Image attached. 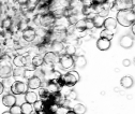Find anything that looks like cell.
I'll return each instance as SVG.
<instances>
[{"mask_svg":"<svg viewBox=\"0 0 135 114\" xmlns=\"http://www.w3.org/2000/svg\"><path fill=\"white\" fill-rule=\"evenodd\" d=\"M80 2L83 4V7L89 8V7H92L93 6V1H92V0H80Z\"/></svg>","mask_w":135,"mask_h":114,"instance_id":"d590c367","label":"cell"},{"mask_svg":"<svg viewBox=\"0 0 135 114\" xmlns=\"http://www.w3.org/2000/svg\"><path fill=\"white\" fill-rule=\"evenodd\" d=\"M32 107H33V111H36V112H38V113H41V112L45 111V109H46V103H45L43 100L38 99L35 103L32 104Z\"/></svg>","mask_w":135,"mask_h":114,"instance_id":"7402d4cb","label":"cell"},{"mask_svg":"<svg viewBox=\"0 0 135 114\" xmlns=\"http://www.w3.org/2000/svg\"><path fill=\"white\" fill-rule=\"evenodd\" d=\"M21 108H22V112H23V114H30V113L33 111V107H32V104L27 103V102L23 103V104L21 106Z\"/></svg>","mask_w":135,"mask_h":114,"instance_id":"f1b7e54d","label":"cell"},{"mask_svg":"<svg viewBox=\"0 0 135 114\" xmlns=\"http://www.w3.org/2000/svg\"><path fill=\"white\" fill-rule=\"evenodd\" d=\"M104 22H105V19L102 17V16H99L98 14L92 19V23H93L94 28H102L104 26Z\"/></svg>","mask_w":135,"mask_h":114,"instance_id":"603a6c76","label":"cell"},{"mask_svg":"<svg viewBox=\"0 0 135 114\" xmlns=\"http://www.w3.org/2000/svg\"><path fill=\"white\" fill-rule=\"evenodd\" d=\"M25 70H26V68H25V67H16L15 69H13L12 76L14 77V80H15V81H21L22 79H24Z\"/></svg>","mask_w":135,"mask_h":114,"instance_id":"ac0fdd59","label":"cell"},{"mask_svg":"<svg viewBox=\"0 0 135 114\" xmlns=\"http://www.w3.org/2000/svg\"><path fill=\"white\" fill-rule=\"evenodd\" d=\"M10 90L13 95H22L28 90V87H27V84H25L22 81H15L11 85Z\"/></svg>","mask_w":135,"mask_h":114,"instance_id":"277c9868","label":"cell"},{"mask_svg":"<svg viewBox=\"0 0 135 114\" xmlns=\"http://www.w3.org/2000/svg\"><path fill=\"white\" fill-rule=\"evenodd\" d=\"M85 21H86V31H87V30H91V29L94 28L91 19H85Z\"/></svg>","mask_w":135,"mask_h":114,"instance_id":"836d02e7","label":"cell"},{"mask_svg":"<svg viewBox=\"0 0 135 114\" xmlns=\"http://www.w3.org/2000/svg\"><path fill=\"white\" fill-rule=\"evenodd\" d=\"M113 37H114V31L108 30V29H103L100 34V38H104V39H107L109 41L113 39Z\"/></svg>","mask_w":135,"mask_h":114,"instance_id":"484cf974","label":"cell"},{"mask_svg":"<svg viewBox=\"0 0 135 114\" xmlns=\"http://www.w3.org/2000/svg\"><path fill=\"white\" fill-rule=\"evenodd\" d=\"M66 20H68V23H69V25H74L75 26L79 19H78V15L77 14H73V15L69 16Z\"/></svg>","mask_w":135,"mask_h":114,"instance_id":"1f68e13d","label":"cell"},{"mask_svg":"<svg viewBox=\"0 0 135 114\" xmlns=\"http://www.w3.org/2000/svg\"><path fill=\"white\" fill-rule=\"evenodd\" d=\"M86 107L84 106V104H81V103H77V104H75L74 107H73V112L75 113V114H85L86 113Z\"/></svg>","mask_w":135,"mask_h":114,"instance_id":"4316f807","label":"cell"},{"mask_svg":"<svg viewBox=\"0 0 135 114\" xmlns=\"http://www.w3.org/2000/svg\"><path fill=\"white\" fill-rule=\"evenodd\" d=\"M97 47L100 51H106L110 47V41L104 38H100L97 41Z\"/></svg>","mask_w":135,"mask_h":114,"instance_id":"2e32d148","label":"cell"},{"mask_svg":"<svg viewBox=\"0 0 135 114\" xmlns=\"http://www.w3.org/2000/svg\"><path fill=\"white\" fill-rule=\"evenodd\" d=\"M65 1H66V2H69V3H72V2L74 1V0H65Z\"/></svg>","mask_w":135,"mask_h":114,"instance_id":"7bdbcfd3","label":"cell"},{"mask_svg":"<svg viewBox=\"0 0 135 114\" xmlns=\"http://www.w3.org/2000/svg\"><path fill=\"white\" fill-rule=\"evenodd\" d=\"M43 63H44V58H43V55H41V54L35 55L31 59V65L35 67V69L41 68L43 66Z\"/></svg>","mask_w":135,"mask_h":114,"instance_id":"9a60e30c","label":"cell"},{"mask_svg":"<svg viewBox=\"0 0 135 114\" xmlns=\"http://www.w3.org/2000/svg\"><path fill=\"white\" fill-rule=\"evenodd\" d=\"M131 30H132V34L135 36V23H134V24L131 26Z\"/></svg>","mask_w":135,"mask_h":114,"instance_id":"ab89813d","label":"cell"},{"mask_svg":"<svg viewBox=\"0 0 135 114\" xmlns=\"http://www.w3.org/2000/svg\"><path fill=\"white\" fill-rule=\"evenodd\" d=\"M133 43H134L133 38L131 36H129V35L122 36L120 38V41H119L120 46L123 47V48H130V47H132L133 46Z\"/></svg>","mask_w":135,"mask_h":114,"instance_id":"5bb4252c","label":"cell"},{"mask_svg":"<svg viewBox=\"0 0 135 114\" xmlns=\"http://www.w3.org/2000/svg\"><path fill=\"white\" fill-rule=\"evenodd\" d=\"M116 21L118 24H120L123 27H130L135 23V15L131 11V9L120 10L117 13Z\"/></svg>","mask_w":135,"mask_h":114,"instance_id":"6da1fadb","label":"cell"},{"mask_svg":"<svg viewBox=\"0 0 135 114\" xmlns=\"http://www.w3.org/2000/svg\"><path fill=\"white\" fill-rule=\"evenodd\" d=\"M93 1V4L95 6H103L104 3H106L107 0H92Z\"/></svg>","mask_w":135,"mask_h":114,"instance_id":"8d00e7d4","label":"cell"},{"mask_svg":"<svg viewBox=\"0 0 135 114\" xmlns=\"http://www.w3.org/2000/svg\"><path fill=\"white\" fill-rule=\"evenodd\" d=\"M79 79H80V76L77 73V71H75V70H71L64 74H61V76H60L62 84L64 86H69V87L74 86L79 81Z\"/></svg>","mask_w":135,"mask_h":114,"instance_id":"7a4b0ae2","label":"cell"},{"mask_svg":"<svg viewBox=\"0 0 135 114\" xmlns=\"http://www.w3.org/2000/svg\"><path fill=\"white\" fill-rule=\"evenodd\" d=\"M42 86V81L38 76H33L27 82V87L29 89H39Z\"/></svg>","mask_w":135,"mask_h":114,"instance_id":"4fadbf2b","label":"cell"},{"mask_svg":"<svg viewBox=\"0 0 135 114\" xmlns=\"http://www.w3.org/2000/svg\"><path fill=\"white\" fill-rule=\"evenodd\" d=\"M36 76V70L35 69H26L25 73H24V79H26L27 81L30 80L31 77Z\"/></svg>","mask_w":135,"mask_h":114,"instance_id":"4dcf8cb0","label":"cell"},{"mask_svg":"<svg viewBox=\"0 0 135 114\" xmlns=\"http://www.w3.org/2000/svg\"><path fill=\"white\" fill-rule=\"evenodd\" d=\"M43 58H44V63H48V65H54L56 62L59 61V55L53 53V52H46L44 55H43Z\"/></svg>","mask_w":135,"mask_h":114,"instance_id":"9c48e42d","label":"cell"},{"mask_svg":"<svg viewBox=\"0 0 135 114\" xmlns=\"http://www.w3.org/2000/svg\"><path fill=\"white\" fill-rule=\"evenodd\" d=\"M2 114H11V112H10V111H6V112H3Z\"/></svg>","mask_w":135,"mask_h":114,"instance_id":"ee69618b","label":"cell"},{"mask_svg":"<svg viewBox=\"0 0 135 114\" xmlns=\"http://www.w3.org/2000/svg\"><path fill=\"white\" fill-rule=\"evenodd\" d=\"M2 103L6 106V107H13L16 104V97L15 95H13L12 93H9V94H6L2 98Z\"/></svg>","mask_w":135,"mask_h":114,"instance_id":"7c38bea8","label":"cell"},{"mask_svg":"<svg viewBox=\"0 0 135 114\" xmlns=\"http://www.w3.org/2000/svg\"><path fill=\"white\" fill-rule=\"evenodd\" d=\"M60 66L62 69H65V70H69L71 69L72 67H74V57L72 56H69V55H60L59 56V61Z\"/></svg>","mask_w":135,"mask_h":114,"instance_id":"5b68a950","label":"cell"},{"mask_svg":"<svg viewBox=\"0 0 135 114\" xmlns=\"http://www.w3.org/2000/svg\"><path fill=\"white\" fill-rule=\"evenodd\" d=\"M76 51H77V48H76V46L73 45V44H69V45L64 46V54L69 55V56L74 57V56L76 55Z\"/></svg>","mask_w":135,"mask_h":114,"instance_id":"cb8c5ba5","label":"cell"},{"mask_svg":"<svg viewBox=\"0 0 135 114\" xmlns=\"http://www.w3.org/2000/svg\"><path fill=\"white\" fill-rule=\"evenodd\" d=\"M86 63H87V60H86L85 56H76L74 58V67H76V68H79V69L85 68Z\"/></svg>","mask_w":135,"mask_h":114,"instance_id":"44dd1931","label":"cell"},{"mask_svg":"<svg viewBox=\"0 0 135 114\" xmlns=\"http://www.w3.org/2000/svg\"><path fill=\"white\" fill-rule=\"evenodd\" d=\"M36 37H37V31L32 27H28L27 29L22 31V38L28 43H32L33 41H35Z\"/></svg>","mask_w":135,"mask_h":114,"instance_id":"52a82bcc","label":"cell"},{"mask_svg":"<svg viewBox=\"0 0 135 114\" xmlns=\"http://www.w3.org/2000/svg\"><path fill=\"white\" fill-rule=\"evenodd\" d=\"M38 95L35 93V92H32V90H27L25 93V101L27 103H30V104H33L37 100H38Z\"/></svg>","mask_w":135,"mask_h":114,"instance_id":"e0dca14e","label":"cell"},{"mask_svg":"<svg viewBox=\"0 0 135 114\" xmlns=\"http://www.w3.org/2000/svg\"><path fill=\"white\" fill-rule=\"evenodd\" d=\"M122 63H123V66H124V67H129L130 65H131V60H130V59H123Z\"/></svg>","mask_w":135,"mask_h":114,"instance_id":"74e56055","label":"cell"},{"mask_svg":"<svg viewBox=\"0 0 135 114\" xmlns=\"http://www.w3.org/2000/svg\"><path fill=\"white\" fill-rule=\"evenodd\" d=\"M3 92H4V86H3L2 82H0V95H1Z\"/></svg>","mask_w":135,"mask_h":114,"instance_id":"f35d334b","label":"cell"},{"mask_svg":"<svg viewBox=\"0 0 135 114\" xmlns=\"http://www.w3.org/2000/svg\"><path fill=\"white\" fill-rule=\"evenodd\" d=\"M113 6L116 9H118V11L131 9L133 6V0H115Z\"/></svg>","mask_w":135,"mask_h":114,"instance_id":"ba28073f","label":"cell"},{"mask_svg":"<svg viewBox=\"0 0 135 114\" xmlns=\"http://www.w3.org/2000/svg\"><path fill=\"white\" fill-rule=\"evenodd\" d=\"M50 52H53L57 55H61L62 53H64V45L63 42H59V41H53L50 44Z\"/></svg>","mask_w":135,"mask_h":114,"instance_id":"8fae6325","label":"cell"},{"mask_svg":"<svg viewBox=\"0 0 135 114\" xmlns=\"http://www.w3.org/2000/svg\"><path fill=\"white\" fill-rule=\"evenodd\" d=\"M133 63H134V66H135V57H134V59H133Z\"/></svg>","mask_w":135,"mask_h":114,"instance_id":"bcb514c9","label":"cell"},{"mask_svg":"<svg viewBox=\"0 0 135 114\" xmlns=\"http://www.w3.org/2000/svg\"><path fill=\"white\" fill-rule=\"evenodd\" d=\"M13 24H14L13 20L11 17H8V16H7V17L4 20H2V22H1V27L3 29H6V30H11Z\"/></svg>","mask_w":135,"mask_h":114,"instance_id":"d4e9b609","label":"cell"},{"mask_svg":"<svg viewBox=\"0 0 135 114\" xmlns=\"http://www.w3.org/2000/svg\"><path fill=\"white\" fill-rule=\"evenodd\" d=\"M70 109H69V107H63V106H60L59 107V109L57 110V112L55 113V114H65L68 111H69Z\"/></svg>","mask_w":135,"mask_h":114,"instance_id":"e575fe53","label":"cell"},{"mask_svg":"<svg viewBox=\"0 0 135 114\" xmlns=\"http://www.w3.org/2000/svg\"><path fill=\"white\" fill-rule=\"evenodd\" d=\"M30 114H40V113H38V112H36V111H32Z\"/></svg>","mask_w":135,"mask_h":114,"instance_id":"f6af8a7d","label":"cell"},{"mask_svg":"<svg viewBox=\"0 0 135 114\" xmlns=\"http://www.w3.org/2000/svg\"><path fill=\"white\" fill-rule=\"evenodd\" d=\"M64 96H65V99H66L68 101L77 99V93H76L74 89H70V90L68 92V93H66Z\"/></svg>","mask_w":135,"mask_h":114,"instance_id":"f546056e","label":"cell"},{"mask_svg":"<svg viewBox=\"0 0 135 114\" xmlns=\"http://www.w3.org/2000/svg\"><path fill=\"white\" fill-rule=\"evenodd\" d=\"M75 28H76V30H78V31H80V32L86 31V21H85V19L78 20V22H77L76 25H75Z\"/></svg>","mask_w":135,"mask_h":114,"instance_id":"83f0119b","label":"cell"},{"mask_svg":"<svg viewBox=\"0 0 135 114\" xmlns=\"http://www.w3.org/2000/svg\"><path fill=\"white\" fill-rule=\"evenodd\" d=\"M65 114H75V113H74V112H73V111H72V110H71V109H70V110H69V111H68V112H66V113H65Z\"/></svg>","mask_w":135,"mask_h":114,"instance_id":"b9f144b4","label":"cell"},{"mask_svg":"<svg viewBox=\"0 0 135 114\" xmlns=\"http://www.w3.org/2000/svg\"><path fill=\"white\" fill-rule=\"evenodd\" d=\"M131 11H132L133 14L135 15V3H133V6H132V8H131Z\"/></svg>","mask_w":135,"mask_h":114,"instance_id":"60d3db41","label":"cell"},{"mask_svg":"<svg viewBox=\"0 0 135 114\" xmlns=\"http://www.w3.org/2000/svg\"><path fill=\"white\" fill-rule=\"evenodd\" d=\"M117 24H118V23H117L116 19L108 17V19H105L104 27H105V29H108V30L115 31V30H116V27H117Z\"/></svg>","mask_w":135,"mask_h":114,"instance_id":"ffe728a7","label":"cell"},{"mask_svg":"<svg viewBox=\"0 0 135 114\" xmlns=\"http://www.w3.org/2000/svg\"><path fill=\"white\" fill-rule=\"evenodd\" d=\"M55 16L50 13H47V14H44V15H40V25L44 28H52L55 24Z\"/></svg>","mask_w":135,"mask_h":114,"instance_id":"3957f363","label":"cell"},{"mask_svg":"<svg viewBox=\"0 0 135 114\" xmlns=\"http://www.w3.org/2000/svg\"><path fill=\"white\" fill-rule=\"evenodd\" d=\"M120 84H121V86L123 87V88H131L132 86H133V84H134V80H133V77L132 76H129V75H126V76H123V77H121V80H120Z\"/></svg>","mask_w":135,"mask_h":114,"instance_id":"d6986e66","label":"cell"},{"mask_svg":"<svg viewBox=\"0 0 135 114\" xmlns=\"http://www.w3.org/2000/svg\"><path fill=\"white\" fill-rule=\"evenodd\" d=\"M10 112H11V114H23L21 106H17V104L11 107L10 108Z\"/></svg>","mask_w":135,"mask_h":114,"instance_id":"d6a6232c","label":"cell"},{"mask_svg":"<svg viewBox=\"0 0 135 114\" xmlns=\"http://www.w3.org/2000/svg\"><path fill=\"white\" fill-rule=\"evenodd\" d=\"M27 54L25 55H21V54H17L15 55L12 59V62L15 67H26L27 66V57H26Z\"/></svg>","mask_w":135,"mask_h":114,"instance_id":"30bf717a","label":"cell"},{"mask_svg":"<svg viewBox=\"0 0 135 114\" xmlns=\"http://www.w3.org/2000/svg\"><path fill=\"white\" fill-rule=\"evenodd\" d=\"M60 88H61V86L57 82V80H50V81H48V82L46 83V86H45V89L47 90V93L49 95H52V96L60 93V90H61Z\"/></svg>","mask_w":135,"mask_h":114,"instance_id":"8992f818","label":"cell"}]
</instances>
